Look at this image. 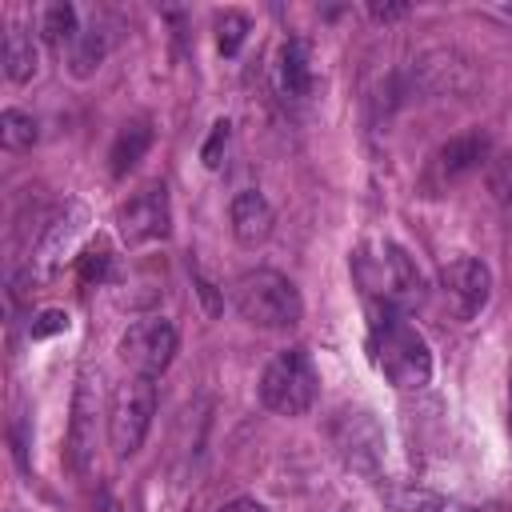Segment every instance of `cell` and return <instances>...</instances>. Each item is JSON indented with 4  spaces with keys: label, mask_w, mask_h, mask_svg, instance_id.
<instances>
[{
    "label": "cell",
    "mask_w": 512,
    "mask_h": 512,
    "mask_svg": "<svg viewBox=\"0 0 512 512\" xmlns=\"http://www.w3.org/2000/svg\"><path fill=\"white\" fill-rule=\"evenodd\" d=\"M92 448H96V396H92V380L84 372L76 400H72V460H76V468H88Z\"/></svg>",
    "instance_id": "10"
},
{
    "label": "cell",
    "mask_w": 512,
    "mask_h": 512,
    "mask_svg": "<svg viewBox=\"0 0 512 512\" xmlns=\"http://www.w3.org/2000/svg\"><path fill=\"white\" fill-rule=\"evenodd\" d=\"M220 512H268L256 496H236V500H228V504H220Z\"/></svg>",
    "instance_id": "24"
},
{
    "label": "cell",
    "mask_w": 512,
    "mask_h": 512,
    "mask_svg": "<svg viewBox=\"0 0 512 512\" xmlns=\"http://www.w3.org/2000/svg\"><path fill=\"white\" fill-rule=\"evenodd\" d=\"M168 224H172V208H168V188L156 180V184H144L140 192H132L120 212H116V228L124 236V244H152V240H164L168 236Z\"/></svg>",
    "instance_id": "7"
},
{
    "label": "cell",
    "mask_w": 512,
    "mask_h": 512,
    "mask_svg": "<svg viewBox=\"0 0 512 512\" xmlns=\"http://www.w3.org/2000/svg\"><path fill=\"white\" fill-rule=\"evenodd\" d=\"M372 360L384 372L388 384L416 392L432 380V352L428 340L396 312V308H380L376 304V320H372V336H368Z\"/></svg>",
    "instance_id": "1"
},
{
    "label": "cell",
    "mask_w": 512,
    "mask_h": 512,
    "mask_svg": "<svg viewBox=\"0 0 512 512\" xmlns=\"http://www.w3.org/2000/svg\"><path fill=\"white\" fill-rule=\"evenodd\" d=\"M440 284L456 308L460 320H472L484 312L488 296H492V272L484 260L476 256H452L444 268H440Z\"/></svg>",
    "instance_id": "8"
},
{
    "label": "cell",
    "mask_w": 512,
    "mask_h": 512,
    "mask_svg": "<svg viewBox=\"0 0 512 512\" xmlns=\"http://www.w3.org/2000/svg\"><path fill=\"white\" fill-rule=\"evenodd\" d=\"M108 272H112V256L104 244H96L80 256V280L84 284H100V280H108Z\"/></svg>",
    "instance_id": "21"
},
{
    "label": "cell",
    "mask_w": 512,
    "mask_h": 512,
    "mask_svg": "<svg viewBox=\"0 0 512 512\" xmlns=\"http://www.w3.org/2000/svg\"><path fill=\"white\" fill-rule=\"evenodd\" d=\"M192 280H196V292L204 296V304H208V312H216L220 304H216V288H212V280H204L200 272H192Z\"/></svg>",
    "instance_id": "25"
},
{
    "label": "cell",
    "mask_w": 512,
    "mask_h": 512,
    "mask_svg": "<svg viewBox=\"0 0 512 512\" xmlns=\"http://www.w3.org/2000/svg\"><path fill=\"white\" fill-rule=\"evenodd\" d=\"M40 36L48 40V44H56V48H72V40L80 36V20H76V8L68 4V0H56V4H48L44 12H40Z\"/></svg>",
    "instance_id": "15"
},
{
    "label": "cell",
    "mask_w": 512,
    "mask_h": 512,
    "mask_svg": "<svg viewBox=\"0 0 512 512\" xmlns=\"http://www.w3.org/2000/svg\"><path fill=\"white\" fill-rule=\"evenodd\" d=\"M0 60H4V76L12 84H28L36 72H40V52H36V40L28 28L12 24L4 32V48H0Z\"/></svg>",
    "instance_id": "12"
},
{
    "label": "cell",
    "mask_w": 512,
    "mask_h": 512,
    "mask_svg": "<svg viewBox=\"0 0 512 512\" xmlns=\"http://www.w3.org/2000/svg\"><path fill=\"white\" fill-rule=\"evenodd\" d=\"M120 360L132 368V376H160L176 352H180V336H176V324L164 320V316H144L136 324H128V332L120 336Z\"/></svg>",
    "instance_id": "6"
},
{
    "label": "cell",
    "mask_w": 512,
    "mask_h": 512,
    "mask_svg": "<svg viewBox=\"0 0 512 512\" xmlns=\"http://www.w3.org/2000/svg\"><path fill=\"white\" fill-rule=\"evenodd\" d=\"M316 392H320V372L308 348H284L260 372V400L276 416H304L316 404Z\"/></svg>",
    "instance_id": "4"
},
{
    "label": "cell",
    "mask_w": 512,
    "mask_h": 512,
    "mask_svg": "<svg viewBox=\"0 0 512 512\" xmlns=\"http://www.w3.org/2000/svg\"><path fill=\"white\" fill-rule=\"evenodd\" d=\"M104 52H108V40H104V32L100 28H84L76 40H72V48H68V64H72V76H92L96 68H100V60H104Z\"/></svg>",
    "instance_id": "16"
},
{
    "label": "cell",
    "mask_w": 512,
    "mask_h": 512,
    "mask_svg": "<svg viewBox=\"0 0 512 512\" xmlns=\"http://www.w3.org/2000/svg\"><path fill=\"white\" fill-rule=\"evenodd\" d=\"M0 144H4L8 152L32 148V144H36V120H32L28 112H20V108H4V112H0Z\"/></svg>",
    "instance_id": "17"
},
{
    "label": "cell",
    "mask_w": 512,
    "mask_h": 512,
    "mask_svg": "<svg viewBox=\"0 0 512 512\" xmlns=\"http://www.w3.org/2000/svg\"><path fill=\"white\" fill-rule=\"evenodd\" d=\"M488 192L504 212H512V152H500L488 164Z\"/></svg>",
    "instance_id": "18"
},
{
    "label": "cell",
    "mask_w": 512,
    "mask_h": 512,
    "mask_svg": "<svg viewBox=\"0 0 512 512\" xmlns=\"http://www.w3.org/2000/svg\"><path fill=\"white\" fill-rule=\"evenodd\" d=\"M276 80L280 92L292 100H304L312 92V60H308V44L304 40H288L276 56Z\"/></svg>",
    "instance_id": "13"
},
{
    "label": "cell",
    "mask_w": 512,
    "mask_h": 512,
    "mask_svg": "<svg viewBox=\"0 0 512 512\" xmlns=\"http://www.w3.org/2000/svg\"><path fill=\"white\" fill-rule=\"evenodd\" d=\"M228 220H232V236H236V244L256 248V244H264V240L272 236L276 212H272V204L264 200V192H256V188H240V192L232 196V204H228Z\"/></svg>",
    "instance_id": "9"
},
{
    "label": "cell",
    "mask_w": 512,
    "mask_h": 512,
    "mask_svg": "<svg viewBox=\"0 0 512 512\" xmlns=\"http://www.w3.org/2000/svg\"><path fill=\"white\" fill-rule=\"evenodd\" d=\"M68 328V312H60V308H44L32 324H28V332H32V340H44V336H52V332H64Z\"/></svg>",
    "instance_id": "22"
},
{
    "label": "cell",
    "mask_w": 512,
    "mask_h": 512,
    "mask_svg": "<svg viewBox=\"0 0 512 512\" xmlns=\"http://www.w3.org/2000/svg\"><path fill=\"white\" fill-rule=\"evenodd\" d=\"M228 140H232V124H228V120H216V124H212V132H208V140H204V148H200L204 168H220V164H224Z\"/></svg>",
    "instance_id": "20"
},
{
    "label": "cell",
    "mask_w": 512,
    "mask_h": 512,
    "mask_svg": "<svg viewBox=\"0 0 512 512\" xmlns=\"http://www.w3.org/2000/svg\"><path fill=\"white\" fill-rule=\"evenodd\" d=\"M100 512H120V508H116V500H112V496H100Z\"/></svg>",
    "instance_id": "26"
},
{
    "label": "cell",
    "mask_w": 512,
    "mask_h": 512,
    "mask_svg": "<svg viewBox=\"0 0 512 512\" xmlns=\"http://www.w3.org/2000/svg\"><path fill=\"white\" fill-rule=\"evenodd\" d=\"M248 28H252V20H248L244 12H224V16L216 20V44H220V52H224V56H236V48L244 44Z\"/></svg>",
    "instance_id": "19"
},
{
    "label": "cell",
    "mask_w": 512,
    "mask_h": 512,
    "mask_svg": "<svg viewBox=\"0 0 512 512\" xmlns=\"http://www.w3.org/2000/svg\"><path fill=\"white\" fill-rule=\"evenodd\" d=\"M368 16L388 24V20H400V16H408V4H376V0H372V4H368Z\"/></svg>",
    "instance_id": "23"
},
{
    "label": "cell",
    "mask_w": 512,
    "mask_h": 512,
    "mask_svg": "<svg viewBox=\"0 0 512 512\" xmlns=\"http://www.w3.org/2000/svg\"><path fill=\"white\" fill-rule=\"evenodd\" d=\"M156 416V380L152 376H128L116 396H112V412H108V436L116 456H132Z\"/></svg>",
    "instance_id": "5"
},
{
    "label": "cell",
    "mask_w": 512,
    "mask_h": 512,
    "mask_svg": "<svg viewBox=\"0 0 512 512\" xmlns=\"http://www.w3.org/2000/svg\"><path fill=\"white\" fill-rule=\"evenodd\" d=\"M236 312L256 328H296L304 316L300 288L276 268H252L232 280Z\"/></svg>",
    "instance_id": "2"
},
{
    "label": "cell",
    "mask_w": 512,
    "mask_h": 512,
    "mask_svg": "<svg viewBox=\"0 0 512 512\" xmlns=\"http://www.w3.org/2000/svg\"><path fill=\"white\" fill-rule=\"evenodd\" d=\"M356 272H360V280H364V288L376 296V304L380 308H396V312H404V308H416L420 300H424V272L416 268V260L400 248V244H392V240H380L376 244V256H356Z\"/></svg>",
    "instance_id": "3"
},
{
    "label": "cell",
    "mask_w": 512,
    "mask_h": 512,
    "mask_svg": "<svg viewBox=\"0 0 512 512\" xmlns=\"http://www.w3.org/2000/svg\"><path fill=\"white\" fill-rule=\"evenodd\" d=\"M148 148H152V128H148V120H132V124H124V128L116 132V140H112V152H108V168H112V176H128V172L144 160Z\"/></svg>",
    "instance_id": "14"
},
{
    "label": "cell",
    "mask_w": 512,
    "mask_h": 512,
    "mask_svg": "<svg viewBox=\"0 0 512 512\" xmlns=\"http://www.w3.org/2000/svg\"><path fill=\"white\" fill-rule=\"evenodd\" d=\"M484 160H488V136H484V132H460V136H452V140L436 152V164H440V172H444L448 180L468 176V172L480 168Z\"/></svg>",
    "instance_id": "11"
}]
</instances>
